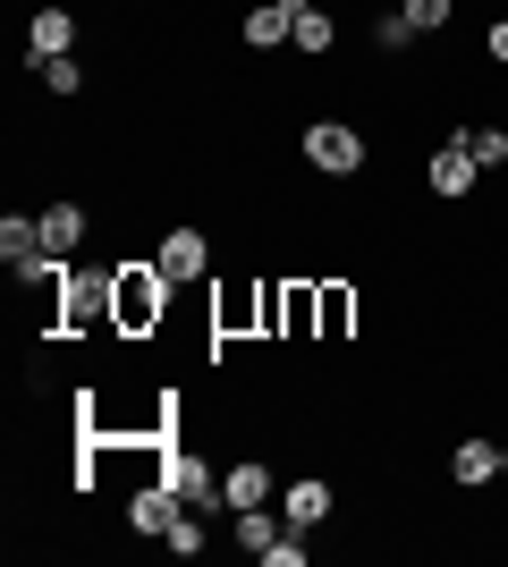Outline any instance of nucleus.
<instances>
[{
	"mask_svg": "<svg viewBox=\"0 0 508 567\" xmlns=\"http://www.w3.org/2000/svg\"><path fill=\"white\" fill-rule=\"evenodd\" d=\"M305 162L331 169V178H356L364 169V136L348 127V118H314V127H305Z\"/></svg>",
	"mask_w": 508,
	"mask_h": 567,
	"instance_id": "1",
	"label": "nucleus"
},
{
	"mask_svg": "<svg viewBox=\"0 0 508 567\" xmlns=\"http://www.w3.org/2000/svg\"><path fill=\"white\" fill-rule=\"evenodd\" d=\"M162 288H169L162 262H127V271H120V331H145V322H162Z\"/></svg>",
	"mask_w": 508,
	"mask_h": 567,
	"instance_id": "2",
	"label": "nucleus"
},
{
	"mask_svg": "<svg viewBox=\"0 0 508 567\" xmlns=\"http://www.w3.org/2000/svg\"><path fill=\"white\" fill-rule=\"evenodd\" d=\"M178 517H187V499H178V483H162V474L127 499V525H136V534H153V543H169V525H178Z\"/></svg>",
	"mask_w": 508,
	"mask_h": 567,
	"instance_id": "3",
	"label": "nucleus"
},
{
	"mask_svg": "<svg viewBox=\"0 0 508 567\" xmlns=\"http://www.w3.org/2000/svg\"><path fill=\"white\" fill-rule=\"evenodd\" d=\"M484 169H475V153H466V136H449V144H433V162H424V187L440 195V204H458L466 187H475Z\"/></svg>",
	"mask_w": 508,
	"mask_h": 567,
	"instance_id": "4",
	"label": "nucleus"
},
{
	"mask_svg": "<svg viewBox=\"0 0 508 567\" xmlns=\"http://www.w3.org/2000/svg\"><path fill=\"white\" fill-rule=\"evenodd\" d=\"M271 492H280V474H271L263 457H246V466L220 474V508H271Z\"/></svg>",
	"mask_w": 508,
	"mask_h": 567,
	"instance_id": "5",
	"label": "nucleus"
},
{
	"mask_svg": "<svg viewBox=\"0 0 508 567\" xmlns=\"http://www.w3.org/2000/svg\"><path fill=\"white\" fill-rule=\"evenodd\" d=\"M153 262H162L169 280H204V271H212V237H204V229H169Z\"/></svg>",
	"mask_w": 508,
	"mask_h": 567,
	"instance_id": "6",
	"label": "nucleus"
},
{
	"mask_svg": "<svg viewBox=\"0 0 508 567\" xmlns=\"http://www.w3.org/2000/svg\"><path fill=\"white\" fill-rule=\"evenodd\" d=\"M280 508H289V534H305V525L331 517V483H322V474H289V483H280Z\"/></svg>",
	"mask_w": 508,
	"mask_h": 567,
	"instance_id": "7",
	"label": "nucleus"
},
{
	"mask_svg": "<svg viewBox=\"0 0 508 567\" xmlns=\"http://www.w3.org/2000/svg\"><path fill=\"white\" fill-rule=\"evenodd\" d=\"M120 297V280H69V297H60V331H85V322H102V306Z\"/></svg>",
	"mask_w": 508,
	"mask_h": 567,
	"instance_id": "8",
	"label": "nucleus"
},
{
	"mask_svg": "<svg viewBox=\"0 0 508 567\" xmlns=\"http://www.w3.org/2000/svg\"><path fill=\"white\" fill-rule=\"evenodd\" d=\"M162 483H178V499H187L195 517H204V508L220 499V474L204 466V457H169V466H162Z\"/></svg>",
	"mask_w": 508,
	"mask_h": 567,
	"instance_id": "9",
	"label": "nucleus"
},
{
	"mask_svg": "<svg viewBox=\"0 0 508 567\" xmlns=\"http://www.w3.org/2000/svg\"><path fill=\"white\" fill-rule=\"evenodd\" d=\"M449 474H458L466 492H484V483H500V474H508V450H500V441H466V450L449 457Z\"/></svg>",
	"mask_w": 508,
	"mask_h": 567,
	"instance_id": "10",
	"label": "nucleus"
},
{
	"mask_svg": "<svg viewBox=\"0 0 508 567\" xmlns=\"http://www.w3.org/2000/svg\"><path fill=\"white\" fill-rule=\"evenodd\" d=\"M297 9H305V0H263V9H246V43H255V51L289 43V34H297Z\"/></svg>",
	"mask_w": 508,
	"mask_h": 567,
	"instance_id": "11",
	"label": "nucleus"
},
{
	"mask_svg": "<svg viewBox=\"0 0 508 567\" xmlns=\"http://www.w3.org/2000/svg\"><path fill=\"white\" fill-rule=\"evenodd\" d=\"M0 262H9V271H34V262H43V220H0Z\"/></svg>",
	"mask_w": 508,
	"mask_h": 567,
	"instance_id": "12",
	"label": "nucleus"
},
{
	"mask_svg": "<svg viewBox=\"0 0 508 567\" xmlns=\"http://www.w3.org/2000/svg\"><path fill=\"white\" fill-rule=\"evenodd\" d=\"M25 43H34V60H60V51H76V18H69V9H34Z\"/></svg>",
	"mask_w": 508,
	"mask_h": 567,
	"instance_id": "13",
	"label": "nucleus"
},
{
	"mask_svg": "<svg viewBox=\"0 0 508 567\" xmlns=\"http://www.w3.org/2000/svg\"><path fill=\"white\" fill-rule=\"evenodd\" d=\"M85 246V204H43V255H76Z\"/></svg>",
	"mask_w": 508,
	"mask_h": 567,
	"instance_id": "14",
	"label": "nucleus"
},
{
	"mask_svg": "<svg viewBox=\"0 0 508 567\" xmlns=\"http://www.w3.org/2000/svg\"><path fill=\"white\" fill-rule=\"evenodd\" d=\"M289 43L305 51V60H322V51L339 43V18L322 9V0H305V9H297V34H289Z\"/></svg>",
	"mask_w": 508,
	"mask_h": 567,
	"instance_id": "15",
	"label": "nucleus"
},
{
	"mask_svg": "<svg viewBox=\"0 0 508 567\" xmlns=\"http://www.w3.org/2000/svg\"><path fill=\"white\" fill-rule=\"evenodd\" d=\"M34 69H43L51 94H85V60H76V51H60V60H34Z\"/></svg>",
	"mask_w": 508,
	"mask_h": 567,
	"instance_id": "16",
	"label": "nucleus"
},
{
	"mask_svg": "<svg viewBox=\"0 0 508 567\" xmlns=\"http://www.w3.org/2000/svg\"><path fill=\"white\" fill-rule=\"evenodd\" d=\"M238 543L255 550V559H263V550L280 543V525H271V508H238Z\"/></svg>",
	"mask_w": 508,
	"mask_h": 567,
	"instance_id": "17",
	"label": "nucleus"
},
{
	"mask_svg": "<svg viewBox=\"0 0 508 567\" xmlns=\"http://www.w3.org/2000/svg\"><path fill=\"white\" fill-rule=\"evenodd\" d=\"M458 136H466V153H475V169H500L508 162V136H500V127H458Z\"/></svg>",
	"mask_w": 508,
	"mask_h": 567,
	"instance_id": "18",
	"label": "nucleus"
},
{
	"mask_svg": "<svg viewBox=\"0 0 508 567\" xmlns=\"http://www.w3.org/2000/svg\"><path fill=\"white\" fill-rule=\"evenodd\" d=\"M373 43H382V51H407L415 43V18H407V9H390V18L373 25Z\"/></svg>",
	"mask_w": 508,
	"mask_h": 567,
	"instance_id": "19",
	"label": "nucleus"
},
{
	"mask_svg": "<svg viewBox=\"0 0 508 567\" xmlns=\"http://www.w3.org/2000/svg\"><path fill=\"white\" fill-rule=\"evenodd\" d=\"M398 9L415 18V34H433V25H449V9H458V0H398Z\"/></svg>",
	"mask_w": 508,
	"mask_h": 567,
	"instance_id": "20",
	"label": "nucleus"
},
{
	"mask_svg": "<svg viewBox=\"0 0 508 567\" xmlns=\"http://www.w3.org/2000/svg\"><path fill=\"white\" fill-rule=\"evenodd\" d=\"M169 550H178V559H195V550H204V517H195V508L169 525Z\"/></svg>",
	"mask_w": 508,
	"mask_h": 567,
	"instance_id": "21",
	"label": "nucleus"
},
{
	"mask_svg": "<svg viewBox=\"0 0 508 567\" xmlns=\"http://www.w3.org/2000/svg\"><path fill=\"white\" fill-rule=\"evenodd\" d=\"M348 331V288H322V339Z\"/></svg>",
	"mask_w": 508,
	"mask_h": 567,
	"instance_id": "22",
	"label": "nucleus"
},
{
	"mask_svg": "<svg viewBox=\"0 0 508 567\" xmlns=\"http://www.w3.org/2000/svg\"><path fill=\"white\" fill-rule=\"evenodd\" d=\"M491 60H500V69H508V18L491 25Z\"/></svg>",
	"mask_w": 508,
	"mask_h": 567,
	"instance_id": "23",
	"label": "nucleus"
}]
</instances>
